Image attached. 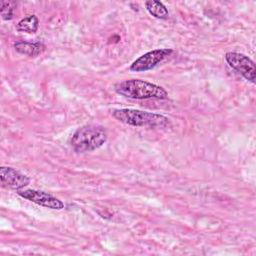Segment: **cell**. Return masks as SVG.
Segmentation results:
<instances>
[{"label": "cell", "instance_id": "cell-1", "mask_svg": "<svg viewBox=\"0 0 256 256\" xmlns=\"http://www.w3.org/2000/svg\"><path fill=\"white\" fill-rule=\"evenodd\" d=\"M105 127L98 124H87L79 127L70 138V146L76 153H87L99 149L107 141Z\"/></svg>", "mask_w": 256, "mask_h": 256}, {"label": "cell", "instance_id": "cell-2", "mask_svg": "<svg viewBox=\"0 0 256 256\" xmlns=\"http://www.w3.org/2000/svg\"><path fill=\"white\" fill-rule=\"evenodd\" d=\"M117 94L131 99H160L168 98V92L157 84L141 80L129 79L118 82L114 86Z\"/></svg>", "mask_w": 256, "mask_h": 256}, {"label": "cell", "instance_id": "cell-3", "mask_svg": "<svg viewBox=\"0 0 256 256\" xmlns=\"http://www.w3.org/2000/svg\"><path fill=\"white\" fill-rule=\"evenodd\" d=\"M112 116L121 123L134 127H147V128H165L170 124L167 117L161 114L141 111L131 108L113 109Z\"/></svg>", "mask_w": 256, "mask_h": 256}, {"label": "cell", "instance_id": "cell-4", "mask_svg": "<svg viewBox=\"0 0 256 256\" xmlns=\"http://www.w3.org/2000/svg\"><path fill=\"white\" fill-rule=\"evenodd\" d=\"M174 50L171 48H161L149 51L132 62L129 69L133 72H145L153 69L159 63L167 59Z\"/></svg>", "mask_w": 256, "mask_h": 256}, {"label": "cell", "instance_id": "cell-5", "mask_svg": "<svg viewBox=\"0 0 256 256\" xmlns=\"http://www.w3.org/2000/svg\"><path fill=\"white\" fill-rule=\"evenodd\" d=\"M224 57L231 68L240 73L246 80L255 83L256 67L253 60L245 54L238 52H227Z\"/></svg>", "mask_w": 256, "mask_h": 256}, {"label": "cell", "instance_id": "cell-6", "mask_svg": "<svg viewBox=\"0 0 256 256\" xmlns=\"http://www.w3.org/2000/svg\"><path fill=\"white\" fill-rule=\"evenodd\" d=\"M17 194L37 205L54 209V210H61L64 208V203L58 199L57 197L41 190H35V189H26V190H18Z\"/></svg>", "mask_w": 256, "mask_h": 256}, {"label": "cell", "instance_id": "cell-7", "mask_svg": "<svg viewBox=\"0 0 256 256\" xmlns=\"http://www.w3.org/2000/svg\"><path fill=\"white\" fill-rule=\"evenodd\" d=\"M1 186L6 189L21 190L30 183V179L25 174H22L13 167L2 166L0 168Z\"/></svg>", "mask_w": 256, "mask_h": 256}, {"label": "cell", "instance_id": "cell-8", "mask_svg": "<svg viewBox=\"0 0 256 256\" xmlns=\"http://www.w3.org/2000/svg\"><path fill=\"white\" fill-rule=\"evenodd\" d=\"M14 48L16 52L22 55H25L28 57H36L44 52L46 46L40 42L31 43L26 41H17L14 43Z\"/></svg>", "mask_w": 256, "mask_h": 256}, {"label": "cell", "instance_id": "cell-9", "mask_svg": "<svg viewBox=\"0 0 256 256\" xmlns=\"http://www.w3.org/2000/svg\"><path fill=\"white\" fill-rule=\"evenodd\" d=\"M145 7H146V10L149 12V14L157 19L164 20L169 17L168 9L160 1L148 0L145 2Z\"/></svg>", "mask_w": 256, "mask_h": 256}, {"label": "cell", "instance_id": "cell-10", "mask_svg": "<svg viewBox=\"0 0 256 256\" xmlns=\"http://www.w3.org/2000/svg\"><path fill=\"white\" fill-rule=\"evenodd\" d=\"M38 26H39V20L37 16L34 14H31L22 18L16 24V29L20 32L33 34L38 30Z\"/></svg>", "mask_w": 256, "mask_h": 256}, {"label": "cell", "instance_id": "cell-11", "mask_svg": "<svg viewBox=\"0 0 256 256\" xmlns=\"http://www.w3.org/2000/svg\"><path fill=\"white\" fill-rule=\"evenodd\" d=\"M16 9V2L14 1H1L0 2V12L1 17L4 21H9L13 19L14 11Z\"/></svg>", "mask_w": 256, "mask_h": 256}]
</instances>
